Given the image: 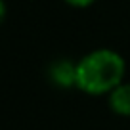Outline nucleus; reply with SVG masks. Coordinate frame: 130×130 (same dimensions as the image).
Returning a JSON list of instances; mask_svg holds the SVG:
<instances>
[{"mask_svg":"<svg viewBox=\"0 0 130 130\" xmlns=\"http://www.w3.org/2000/svg\"><path fill=\"white\" fill-rule=\"evenodd\" d=\"M67 6H71V8H78V10H82V8H90L92 4H96L98 0H63Z\"/></svg>","mask_w":130,"mask_h":130,"instance_id":"20e7f679","label":"nucleus"},{"mask_svg":"<svg viewBox=\"0 0 130 130\" xmlns=\"http://www.w3.org/2000/svg\"><path fill=\"white\" fill-rule=\"evenodd\" d=\"M126 61L117 50L96 48L77 61V90L88 96H109L124 82Z\"/></svg>","mask_w":130,"mask_h":130,"instance_id":"f257e3e1","label":"nucleus"},{"mask_svg":"<svg viewBox=\"0 0 130 130\" xmlns=\"http://www.w3.org/2000/svg\"><path fill=\"white\" fill-rule=\"evenodd\" d=\"M48 80L59 90L77 88V61L73 59H56L48 67Z\"/></svg>","mask_w":130,"mask_h":130,"instance_id":"f03ea898","label":"nucleus"},{"mask_svg":"<svg viewBox=\"0 0 130 130\" xmlns=\"http://www.w3.org/2000/svg\"><path fill=\"white\" fill-rule=\"evenodd\" d=\"M109 109L119 117H130V82L119 84L113 92L107 96Z\"/></svg>","mask_w":130,"mask_h":130,"instance_id":"7ed1b4c3","label":"nucleus"}]
</instances>
